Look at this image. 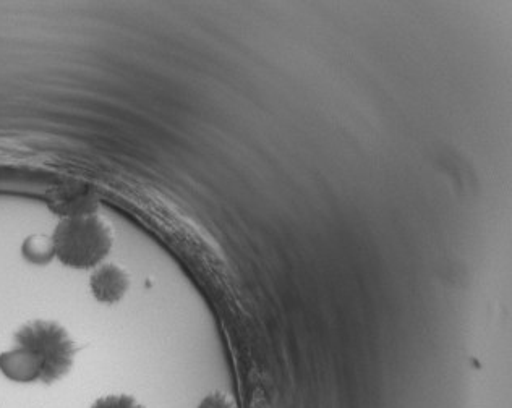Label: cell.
Masks as SVG:
<instances>
[{
    "label": "cell",
    "mask_w": 512,
    "mask_h": 408,
    "mask_svg": "<svg viewBox=\"0 0 512 408\" xmlns=\"http://www.w3.org/2000/svg\"><path fill=\"white\" fill-rule=\"evenodd\" d=\"M132 285L127 269L119 264H99L90 277V289L93 297L104 305H116L122 302Z\"/></svg>",
    "instance_id": "cell-3"
},
{
    "label": "cell",
    "mask_w": 512,
    "mask_h": 408,
    "mask_svg": "<svg viewBox=\"0 0 512 408\" xmlns=\"http://www.w3.org/2000/svg\"><path fill=\"white\" fill-rule=\"evenodd\" d=\"M51 238L60 263L85 271L98 268L111 253L114 229L106 217L91 209L62 216Z\"/></svg>",
    "instance_id": "cell-2"
},
{
    "label": "cell",
    "mask_w": 512,
    "mask_h": 408,
    "mask_svg": "<svg viewBox=\"0 0 512 408\" xmlns=\"http://www.w3.org/2000/svg\"><path fill=\"white\" fill-rule=\"evenodd\" d=\"M78 347L56 321L33 319L13 336V347L0 353V371L13 383L52 384L72 370Z\"/></svg>",
    "instance_id": "cell-1"
},
{
    "label": "cell",
    "mask_w": 512,
    "mask_h": 408,
    "mask_svg": "<svg viewBox=\"0 0 512 408\" xmlns=\"http://www.w3.org/2000/svg\"><path fill=\"white\" fill-rule=\"evenodd\" d=\"M22 253L26 261L36 266H46L47 263H51L52 258H56L52 238L46 235H31L26 238Z\"/></svg>",
    "instance_id": "cell-4"
},
{
    "label": "cell",
    "mask_w": 512,
    "mask_h": 408,
    "mask_svg": "<svg viewBox=\"0 0 512 408\" xmlns=\"http://www.w3.org/2000/svg\"><path fill=\"white\" fill-rule=\"evenodd\" d=\"M200 408H234L231 400L221 394H214V396L206 397L201 402Z\"/></svg>",
    "instance_id": "cell-6"
},
{
    "label": "cell",
    "mask_w": 512,
    "mask_h": 408,
    "mask_svg": "<svg viewBox=\"0 0 512 408\" xmlns=\"http://www.w3.org/2000/svg\"><path fill=\"white\" fill-rule=\"evenodd\" d=\"M91 408H145L130 396H107L96 400Z\"/></svg>",
    "instance_id": "cell-5"
}]
</instances>
